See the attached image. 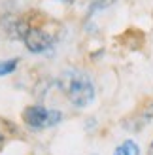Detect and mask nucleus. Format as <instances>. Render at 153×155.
<instances>
[{"label": "nucleus", "mask_w": 153, "mask_h": 155, "mask_svg": "<svg viewBox=\"0 0 153 155\" xmlns=\"http://www.w3.org/2000/svg\"><path fill=\"white\" fill-rule=\"evenodd\" d=\"M121 148H123L125 155H140V148H138V144L134 140H125L121 144Z\"/></svg>", "instance_id": "obj_6"}, {"label": "nucleus", "mask_w": 153, "mask_h": 155, "mask_svg": "<svg viewBox=\"0 0 153 155\" xmlns=\"http://www.w3.org/2000/svg\"><path fill=\"white\" fill-rule=\"evenodd\" d=\"M2 146H4V134L0 133V148H2Z\"/></svg>", "instance_id": "obj_9"}, {"label": "nucleus", "mask_w": 153, "mask_h": 155, "mask_svg": "<svg viewBox=\"0 0 153 155\" xmlns=\"http://www.w3.org/2000/svg\"><path fill=\"white\" fill-rule=\"evenodd\" d=\"M23 42H25L27 45V49L28 51H32V53H44V51H47L51 48V36L45 32V30H42L40 27H28V30L25 34H23Z\"/></svg>", "instance_id": "obj_2"}, {"label": "nucleus", "mask_w": 153, "mask_h": 155, "mask_svg": "<svg viewBox=\"0 0 153 155\" xmlns=\"http://www.w3.org/2000/svg\"><path fill=\"white\" fill-rule=\"evenodd\" d=\"M113 155H125L123 148H121V146H117V148H116V151H113Z\"/></svg>", "instance_id": "obj_7"}, {"label": "nucleus", "mask_w": 153, "mask_h": 155, "mask_svg": "<svg viewBox=\"0 0 153 155\" xmlns=\"http://www.w3.org/2000/svg\"><path fill=\"white\" fill-rule=\"evenodd\" d=\"M23 121L30 129H45V127H49V110L40 104L28 106L23 112Z\"/></svg>", "instance_id": "obj_3"}, {"label": "nucleus", "mask_w": 153, "mask_h": 155, "mask_svg": "<svg viewBox=\"0 0 153 155\" xmlns=\"http://www.w3.org/2000/svg\"><path fill=\"white\" fill-rule=\"evenodd\" d=\"M59 2H74V0H59Z\"/></svg>", "instance_id": "obj_10"}, {"label": "nucleus", "mask_w": 153, "mask_h": 155, "mask_svg": "<svg viewBox=\"0 0 153 155\" xmlns=\"http://www.w3.org/2000/svg\"><path fill=\"white\" fill-rule=\"evenodd\" d=\"M148 155H153V140H151V144H149V148H148Z\"/></svg>", "instance_id": "obj_8"}, {"label": "nucleus", "mask_w": 153, "mask_h": 155, "mask_svg": "<svg viewBox=\"0 0 153 155\" xmlns=\"http://www.w3.org/2000/svg\"><path fill=\"white\" fill-rule=\"evenodd\" d=\"M19 64V59H10V61H0V76H8L15 72V68Z\"/></svg>", "instance_id": "obj_4"}, {"label": "nucleus", "mask_w": 153, "mask_h": 155, "mask_svg": "<svg viewBox=\"0 0 153 155\" xmlns=\"http://www.w3.org/2000/svg\"><path fill=\"white\" fill-rule=\"evenodd\" d=\"M113 2H117V0H93V4L89 8V13H95V12H102L106 8H110Z\"/></svg>", "instance_id": "obj_5"}, {"label": "nucleus", "mask_w": 153, "mask_h": 155, "mask_svg": "<svg viewBox=\"0 0 153 155\" xmlns=\"http://www.w3.org/2000/svg\"><path fill=\"white\" fill-rule=\"evenodd\" d=\"M59 89L76 108H85L95 100V85L91 78L78 70H68L59 78Z\"/></svg>", "instance_id": "obj_1"}]
</instances>
